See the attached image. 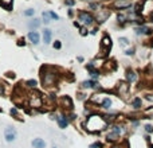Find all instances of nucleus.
Wrapping results in <instances>:
<instances>
[{
	"label": "nucleus",
	"instance_id": "6e6552de",
	"mask_svg": "<svg viewBox=\"0 0 153 148\" xmlns=\"http://www.w3.org/2000/svg\"><path fill=\"white\" fill-rule=\"evenodd\" d=\"M109 16H110L109 10H99L98 15H97V18H95V22H98V23H103L105 20H107Z\"/></svg>",
	"mask_w": 153,
	"mask_h": 148
},
{
	"label": "nucleus",
	"instance_id": "0eeeda50",
	"mask_svg": "<svg viewBox=\"0 0 153 148\" xmlns=\"http://www.w3.org/2000/svg\"><path fill=\"white\" fill-rule=\"evenodd\" d=\"M52 36H54V34H52V30H50V28H43V31H42V38H43V42L44 45H50L51 42H52Z\"/></svg>",
	"mask_w": 153,
	"mask_h": 148
},
{
	"label": "nucleus",
	"instance_id": "7c9ffc66",
	"mask_svg": "<svg viewBox=\"0 0 153 148\" xmlns=\"http://www.w3.org/2000/svg\"><path fill=\"white\" fill-rule=\"evenodd\" d=\"M79 34L82 36H86L87 34H89V31H87V27L86 26H83V27H79Z\"/></svg>",
	"mask_w": 153,
	"mask_h": 148
},
{
	"label": "nucleus",
	"instance_id": "473e14b6",
	"mask_svg": "<svg viewBox=\"0 0 153 148\" xmlns=\"http://www.w3.org/2000/svg\"><path fill=\"white\" fill-rule=\"evenodd\" d=\"M134 54V49H128V50L125 51V55H128V57H129V55H133Z\"/></svg>",
	"mask_w": 153,
	"mask_h": 148
},
{
	"label": "nucleus",
	"instance_id": "58836bf2",
	"mask_svg": "<svg viewBox=\"0 0 153 148\" xmlns=\"http://www.w3.org/2000/svg\"><path fill=\"white\" fill-rule=\"evenodd\" d=\"M67 15H69V16H73V15H74L73 10H67Z\"/></svg>",
	"mask_w": 153,
	"mask_h": 148
},
{
	"label": "nucleus",
	"instance_id": "37998d69",
	"mask_svg": "<svg viewBox=\"0 0 153 148\" xmlns=\"http://www.w3.org/2000/svg\"><path fill=\"white\" fill-rule=\"evenodd\" d=\"M152 46H153V38H152Z\"/></svg>",
	"mask_w": 153,
	"mask_h": 148
},
{
	"label": "nucleus",
	"instance_id": "f3484780",
	"mask_svg": "<svg viewBox=\"0 0 153 148\" xmlns=\"http://www.w3.org/2000/svg\"><path fill=\"white\" fill-rule=\"evenodd\" d=\"M101 106L102 108H103V109H110V108H112V100H110V98H103V100H102V102H101Z\"/></svg>",
	"mask_w": 153,
	"mask_h": 148
},
{
	"label": "nucleus",
	"instance_id": "72a5a7b5",
	"mask_svg": "<svg viewBox=\"0 0 153 148\" xmlns=\"http://www.w3.org/2000/svg\"><path fill=\"white\" fill-rule=\"evenodd\" d=\"M86 69H87L89 71H91L93 69H94V63L91 62V63H89V65H86Z\"/></svg>",
	"mask_w": 153,
	"mask_h": 148
},
{
	"label": "nucleus",
	"instance_id": "bb28decb",
	"mask_svg": "<svg viewBox=\"0 0 153 148\" xmlns=\"http://www.w3.org/2000/svg\"><path fill=\"white\" fill-rule=\"evenodd\" d=\"M89 7H90V10H93V11H97L99 8V3H97V1H91V3H89Z\"/></svg>",
	"mask_w": 153,
	"mask_h": 148
},
{
	"label": "nucleus",
	"instance_id": "4be33fe9",
	"mask_svg": "<svg viewBox=\"0 0 153 148\" xmlns=\"http://www.w3.org/2000/svg\"><path fill=\"white\" fill-rule=\"evenodd\" d=\"M129 89V85H126L125 82H120L118 84V90H120V93H126Z\"/></svg>",
	"mask_w": 153,
	"mask_h": 148
},
{
	"label": "nucleus",
	"instance_id": "c756f323",
	"mask_svg": "<svg viewBox=\"0 0 153 148\" xmlns=\"http://www.w3.org/2000/svg\"><path fill=\"white\" fill-rule=\"evenodd\" d=\"M75 4H77V0H65V5L66 7H74Z\"/></svg>",
	"mask_w": 153,
	"mask_h": 148
},
{
	"label": "nucleus",
	"instance_id": "9d476101",
	"mask_svg": "<svg viewBox=\"0 0 153 148\" xmlns=\"http://www.w3.org/2000/svg\"><path fill=\"white\" fill-rule=\"evenodd\" d=\"M110 47H112V39H110L109 35H103L101 40V49H106V50H109Z\"/></svg>",
	"mask_w": 153,
	"mask_h": 148
},
{
	"label": "nucleus",
	"instance_id": "e433bc0d",
	"mask_svg": "<svg viewBox=\"0 0 153 148\" xmlns=\"http://www.w3.org/2000/svg\"><path fill=\"white\" fill-rule=\"evenodd\" d=\"M10 112H11V114H14V116H16V114H18V110H16L15 108H12V109L10 110Z\"/></svg>",
	"mask_w": 153,
	"mask_h": 148
},
{
	"label": "nucleus",
	"instance_id": "aec40b11",
	"mask_svg": "<svg viewBox=\"0 0 153 148\" xmlns=\"http://www.w3.org/2000/svg\"><path fill=\"white\" fill-rule=\"evenodd\" d=\"M23 16H26V18H34L35 16V10L34 8H27L26 11H23Z\"/></svg>",
	"mask_w": 153,
	"mask_h": 148
},
{
	"label": "nucleus",
	"instance_id": "2f4dec72",
	"mask_svg": "<svg viewBox=\"0 0 153 148\" xmlns=\"http://www.w3.org/2000/svg\"><path fill=\"white\" fill-rule=\"evenodd\" d=\"M16 45H18V46H19V47H22V46H26V39H24V38H20L19 39V40H18V43H16Z\"/></svg>",
	"mask_w": 153,
	"mask_h": 148
},
{
	"label": "nucleus",
	"instance_id": "20e7f679",
	"mask_svg": "<svg viewBox=\"0 0 153 148\" xmlns=\"http://www.w3.org/2000/svg\"><path fill=\"white\" fill-rule=\"evenodd\" d=\"M56 79V73H44L42 74V82L44 86H51L55 84Z\"/></svg>",
	"mask_w": 153,
	"mask_h": 148
},
{
	"label": "nucleus",
	"instance_id": "9b49d317",
	"mask_svg": "<svg viewBox=\"0 0 153 148\" xmlns=\"http://www.w3.org/2000/svg\"><path fill=\"white\" fill-rule=\"evenodd\" d=\"M148 26H145V24H142V26H137V27H134V34L137 36L140 35H146V31H148Z\"/></svg>",
	"mask_w": 153,
	"mask_h": 148
},
{
	"label": "nucleus",
	"instance_id": "79ce46f5",
	"mask_svg": "<svg viewBox=\"0 0 153 148\" xmlns=\"http://www.w3.org/2000/svg\"><path fill=\"white\" fill-rule=\"evenodd\" d=\"M150 19L153 20V12H150Z\"/></svg>",
	"mask_w": 153,
	"mask_h": 148
},
{
	"label": "nucleus",
	"instance_id": "a19ab883",
	"mask_svg": "<svg viewBox=\"0 0 153 148\" xmlns=\"http://www.w3.org/2000/svg\"><path fill=\"white\" fill-rule=\"evenodd\" d=\"M73 24H74V27H77V28H79V27H81V26H79V22H74Z\"/></svg>",
	"mask_w": 153,
	"mask_h": 148
},
{
	"label": "nucleus",
	"instance_id": "c9c22d12",
	"mask_svg": "<svg viewBox=\"0 0 153 148\" xmlns=\"http://www.w3.org/2000/svg\"><path fill=\"white\" fill-rule=\"evenodd\" d=\"M99 147H102L99 143H94V144H91V145H90V148H99Z\"/></svg>",
	"mask_w": 153,
	"mask_h": 148
},
{
	"label": "nucleus",
	"instance_id": "39448f33",
	"mask_svg": "<svg viewBox=\"0 0 153 148\" xmlns=\"http://www.w3.org/2000/svg\"><path fill=\"white\" fill-rule=\"evenodd\" d=\"M40 24H42V19H39V18H31V19L28 20V28H30V31H36L38 28L40 27Z\"/></svg>",
	"mask_w": 153,
	"mask_h": 148
},
{
	"label": "nucleus",
	"instance_id": "393cba45",
	"mask_svg": "<svg viewBox=\"0 0 153 148\" xmlns=\"http://www.w3.org/2000/svg\"><path fill=\"white\" fill-rule=\"evenodd\" d=\"M99 78V73L97 70H91L90 71V79H94V81H97Z\"/></svg>",
	"mask_w": 153,
	"mask_h": 148
},
{
	"label": "nucleus",
	"instance_id": "f03ea898",
	"mask_svg": "<svg viewBox=\"0 0 153 148\" xmlns=\"http://www.w3.org/2000/svg\"><path fill=\"white\" fill-rule=\"evenodd\" d=\"M113 7L120 11H125V10H129L133 7V1L132 0H114Z\"/></svg>",
	"mask_w": 153,
	"mask_h": 148
},
{
	"label": "nucleus",
	"instance_id": "b1692460",
	"mask_svg": "<svg viewBox=\"0 0 153 148\" xmlns=\"http://www.w3.org/2000/svg\"><path fill=\"white\" fill-rule=\"evenodd\" d=\"M63 102H65V105L67 104V108L73 109V101H71V98L69 97V96H65V97H63Z\"/></svg>",
	"mask_w": 153,
	"mask_h": 148
},
{
	"label": "nucleus",
	"instance_id": "6ab92c4d",
	"mask_svg": "<svg viewBox=\"0 0 153 148\" xmlns=\"http://www.w3.org/2000/svg\"><path fill=\"white\" fill-rule=\"evenodd\" d=\"M118 136H120L118 133L110 131V133H107V136H106V140H107V141H114V140H117V139H118Z\"/></svg>",
	"mask_w": 153,
	"mask_h": 148
},
{
	"label": "nucleus",
	"instance_id": "c85d7f7f",
	"mask_svg": "<svg viewBox=\"0 0 153 148\" xmlns=\"http://www.w3.org/2000/svg\"><path fill=\"white\" fill-rule=\"evenodd\" d=\"M48 15H50V18H51V20H59V15L56 14V12H54V11H48Z\"/></svg>",
	"mask_w": 153,
	"mask_h": 148
},
{
	"label": "nucleus",
	"instance_id": "f704fd0d",
	"mask_svg": "<svg viewBox=\"0 0 153 148\" xmlns=\"http://www.w3.org/2000/svg\"><path fill=\"white\" fill-rule=\"evenodd\" d=\"M145 131H146V132H153V127H152V125H146Z\"/></svg>",
	"mask_w": 153,
	"mask_h": 148
},
{
	"label": "nucleus",
	"instance_id": "4468645a",
	"mask_svg": "<svg viewBox=\"0 0 153 148\" xmlns=\"http://www.w3.org/2000/svg\"><path fill=\"white\" fill-rule=\"evenodd\" d=\"M126 81L129 84H133V82L137 81V74L134 73L133 70H128L126 71Z\"/></svg>",
	"mask_w": 153,
	"mask_h": 148
},
{
	"label": "nucleus",
	"instance_id": "4c0bfd02",
	"mask_svg": "<svg viewBox=\"0 0 153 148\" xmlns=\"http://www.w3.org/2000/svg\"><path fill=\"white\" fill-rule=\"evenodd\" d=\"M97 31H98V28H93V30L90 31V34H91V35H95V34H97Z\"/></svg>",
	"mask_w": 153,
	"mask_h": 148
},
{
	"label": "nucleus",
	"instance_id": "7ed1b4c3",
	"mask_svg": "<svg viewBox=\"0 0 153 148\" xmlns=\"http://www.w3.org/2000/svg\"><path fill=\"white\" fill-rule=\"evenodd\" d=\"M16 137H18V132H16V129L14 127H7L4 129V139H5V141L14 143L16 140Z\"/></svg>",
	"mask_w": 153,
	"mask_h": 148
},
{
	"label": "nucleus",
	"instance_id": "ddd939ff",
	"mask_svg": "<svg viewBox=\"0 0 153 148\" xmlns=\"http://www.w3.org/2000/svg\"><path fill=\"white\" fill-rule=\"evenodd\" d=\"M31 144L34 148H44L46 147V141H44L43 139H40V137H36V139L32 140Z\"/></svg>",
	"mask_w": 153,
	"mask_h": 148
},
{
	"label": "nucleus",
	"instance_id": "ea45409f",
	"mask_svg": "<svg viewBox=\"0 0 153 148\" xmlns=\"http://www.w3.org/2000/svg\"><path fill=\"white\" fill-rule=\"evenodd\" d=\"M146 98H148L149 101H153V94H149V96H146Z\"/></svg>",
	"mask_w": 153,
	"mask_h": 148
},
{
	"label": "nucleus",
	"instance_id": "2eb2a0df",
	"mask_svg": "<svg viewBox=\"0 0 153 148\" xmlns=\"http://www.w3.org/2000/svg\"><path fill=\"white\" fill-rule=\"evenodd\" d=\"M12 4H14V0H0V5H3L5 10H11Z\"/></svg>",
	"mask_w": 153,
	"mask_h": 148
},
{
	"label": "nucleus",
	"instance_id": "a211bd4d",
	"mask_svg": "<svg viewBox=\"0 0 153 148\" xmlns=\"http://www.w3.org/2000/svg\"><path fill=\"white\" fill-rule=\"evenodd\" d=\"M118 43H120V46H122V47H126L130 45L129 39L126 38V36H120V38H118Z\"/></svg>",
	"mask_w": 153,
	"mask_h": 148
},
{
	"label": "nucleus",
	"instance_id": "1a4fd4ad",
	"mask_svg": "<svg viewBox=\"0 0 153 148\" xmlns=\"http://www.w3.org/2000/svg\"><path fill=\"white\" fill-rule=\"evenodd\" d=\"M82 88L83 89H97V88H98V82L94 81V79L83 81L82 82Z\"/></svg>",
	"mask_w": 153,
	"mask_h": 148
},
{
	"label": "nucleus",
	"instance_id": "f257e3e1",
	"mask_svg": "<svg viewBox=\"0 0 153 148\" xmlns=\"http://www.w3.org/2000/svg\"><path fill=\"white\" fill-rule=\"evenodd\" d=\"M78 20H79V23H82L83 26H86V27H90V26H93V24H94L95 18L91 15L90 12H87V11H79V14H78Z\"/></svg>",
	"mask_w": 153,
	"mask_h": 148
},
{
	"label": "nucleus",
	"instance_id": "f8f14e48",
	"mask_svg": "<svg viewBox=\"0 0 153 148\" xmlns=\"http://www.w3.org/2000/svg\"><path fill=\"white\" fill-rule=\"evenodd\" d=\"M56 123H58L59 128H62V129H66L67 125H69V120H67L65 116H58L56 117Z\"/></svg>",
	"mask_w": 153,
	"mask_h": 148
},
{
	"label": "nucleus",
	"instance_id": "423d86ee",
	"mask_svg": "<svg viewBox=\"0 0 153 148\" xmlns=\"http://www.w3.org/2000/svg\"><path fill=\"white\" fill-rule=\"evenodd\" d=\"M27 38L34 46H38L40 43V34L38 31H30L27 34Z\"/></svg>",
	"mask_w": 153,
	"mask_h": 148
},
{
	"label": "nucleus",
	"instance_id": "412c9836",
	"mask_svg": "<svg viewBox=\"0 0 153 148\" xmlns=\"http://www.w3.org/2000/svg\"><path fill=\"white\" fill-rule=\"evenodd\" d=\"M141 105H142V100L141 98H134L133 101H132V106H133L134 109H138V108H141Z\"/></svg>",
	"mask_w": 153,
	"mask_h": 148
},
{
	"label": "nucleus",
	"instance_id": "dca6fc26",
	"mask_svg": "<svg viewBox=\"0 0 153 148\" xmlns=\"http://www.w3.org/2000/svg\"><path fill=\"white\" fill-rule=\"evenodd\" d=\"M42 23H44V24L51 23V18H50V15H48V11L42 12Z\"/></svg>",
	"mask_w": 153,
	"mask_h": 148
},
{
	"label": "nucleus",
	"instance_id": "5701e85b",
	"mask_svg": "<svg viewBox=\"0 0 153 148\" xmlns=\"http://www.w3.org/2000/svg\"><path fill=\"white\" fill-rule=\"evenodd\" d=\"M117 22L120 24L126 23V22H128V16L124 15V14H118V15H117Z\"/></svg>",
	"mask_w": 153,
	"mask_h": 148
},
{
	"label": "nucleus",
	"instance_id": "c03bdc74",
	"mask_svg": "<svg viewBox=\"0 0 153 148\" xmlns=\"http://www.w3.org/2000/svg\"><path fill=\"white\" fill-rule=\"evenodd\" d=\"M54 148H55V147H54Z\"/></svg>",
	"mask_w": 153,
	"mask_h": 148
},
{
	"label": "nucleus",
	"instance_id": "cd10ccee",
	"mask_svg": "<svg viewBox=\"0 0 153 148\" xmlns=\"http://www.w3.org/2000/svg\"><path fill=\"white\" fill-rule=\"evenodd\" d=\"M52 47H54L55 50H61V49H62V42L56 39L55 42H52Z\"/></svg>",
	"mask_w": 153,
	"mask_h": 148
},
{
	"label": "nucleus",
	"instance_id": "a878e982",
	"mask_svg": "<svg viewBox=\"0 0 153 148\" xmlns=\"http://www.w3.org/2000/svg\"><path fill=\"white\" fill-rule=\"evenodd\" d=\"M26 85H27L28 88H36V85H38V81H35V79H28V81L26 82Z\"/></svg>",
	"mask_w": 153,
	"mask_h": 148
}]
</instances>
